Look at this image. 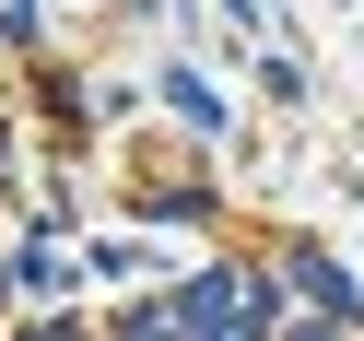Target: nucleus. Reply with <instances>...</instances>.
I'll return each mask as SVG.
<instances>
[{"label":"nucleus","mask_w":364,"mask_h":341,"mask_svg":"<svg viewBox=\"0 0 364 341\" xmlns=\"http://www.w3.org/2000/svg\"><path fill=\"white\" fill-rule=\"evenodd\" d=\"M188 341H259V283H200L188 294Z\"/></svg>","instance_id":"nucleus-1"}]
</instances>
